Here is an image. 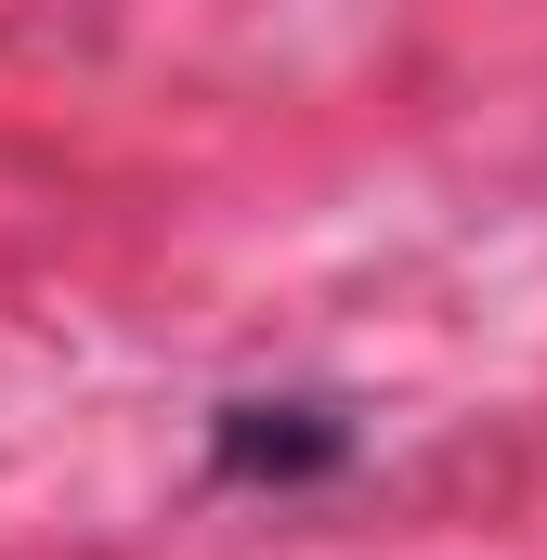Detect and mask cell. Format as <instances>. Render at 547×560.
Returning <instances> with one entry per match:
<instances>
[{
  "label": "cell",
  "instance_id": "6da1fadb",
  "mask_svg": "<svg viewBox=\"0 0 547 560\" xmlns=\"http://www.w3.org/2000/svg\"><path fill=\"white\" fill-rule=\"evenodd\" d=\"M222 456H235V469H274V482H300V469L352 456V430L326 418V405H222Z\"/></svg>",
  "mask_w": 547,
  "mask_h": 560
}]
</instances>
